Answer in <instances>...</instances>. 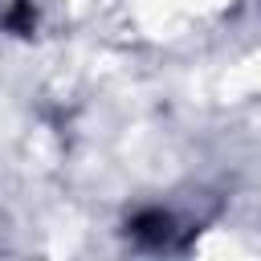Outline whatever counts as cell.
I'll use <instances>...</instances> for the list:
<instances>
[{
    "label": "cell",
    "mask_w": 261,
    "mask_h": 261,
    "mask_svg": "<svg viewBox=\"0 0 261 261\" xmlns=\"http://www.w3.org/2000/svg\"><path fill=\"white\" fill-rule=\"evenodd\" d=\"M167 228H171V220H167L163 212H143V216H135V224H130V232H135V237H147V241H163Z\"/></svg>",
    "instance_id": "6da1fadb"
}]
</instances>
